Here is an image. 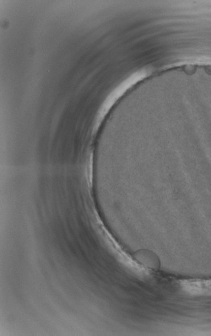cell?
Here are the masks:
<instances>
[{
    "label": "cell",
    "instance_id": "1",
    "mask_svg": "<svg viewBox=\"0 0 211 336\" xmlns=\"http://www.w3.org/2000/svg\"><path fill=\"white\" fill-rule=\"evenodd\" d=\"M134 258L147 268L158 270L161 267V261L157 255L148 250H140L134 253Z\"/></svg>",
    "mask_w": 211,
    "mask_h": 336
}]
</instances>
